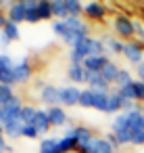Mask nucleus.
Listing matches in <instances>:
<instances>
[{"label": "nucleus", "mask_w": 144, "mask_h": 153, "mask_svg": "<svg viewBox=\"0 0 144 153\" xmlns=\"http://www.w3.org/2000/svg\"><path fill=\"white\" fill-rule=\"evenodd\" d=\"M113 134L117 136L119 145L132 143V130H129V117H127V111L119 113V115L113 120Z\"/></svg>", "instance_id": "obj_1"}, {"label": "nucleus", "mask_w": 144, "mask_h": 153, "mask_svg": "<svg viewBox=\"0 0 144 153\" xmlns=\"http://www.w3.org/2000/svg\"><path fill=\"white\" fill-rule=\"evenodd\" d=\"M69 132H71V134L75 136V140H77V151L86 153L88 145H90V143H92V138H94L92 130H90V128H86V126H75V128H69Z\"/></svg>", "instance_id": "obj_2"}, {"label": "nucleus", "mask_w": 144, "mask_h": 153, "mask_svg": "<svg viewBox=\"0 0 144 153\" xmlns=\"http://www.w3.org/2000/svg\"><path fill=\"white\" fill-rule=\"evenodd\" d=\"M113 27H115V34H117L119 38H132V36L136 34V30H134V21L127 19V17H123V15H119V17L115 19Z\"/></svg>", "instance_id": "obj_3"}, {"label": "nucleus", "mask_w": 144, "mask_h": 153, "mask_svg": "<svg viewBox=\"0 0 144 153\" xmlns=\"http://www.w3.org/2000/svg\"><path fill=\"white\" fill-rule=\"evenodd\" d=\"M21 101L17 99V97H13L7 105H2V109H4V115H2V126L4 124H9V122H13V120H19V115H21Z\"/></svg>", "instance_id": "obj_4"}, {"label": "nucleus", "mask_w": 144, "mask_h": 153, "mask_svg": "<svg viewBox=\"0 0 144 153\" xmlns=\"http://www.w3.org/2000/svg\"><path fill=\"white\" fill-rule=\"evenodd\" d=\"M123 55L127 57V61L140 65V63L144 61V46L138 44V42H127V44L123 46Z\"/></svg>", "instance_id": "obj_5"}, {"label": "nucleus", "mask_w": 144, "mask_h": 153, "mask_svg": "<svg viewBox=\"0 0 144 153\" xmlns=\"http://www.w3.org/2000/svg\"><path fill=\"white\" fill-rule=\"evenodd\" d=\"M79 94H82V90L77 86H65V88H61V105H67V107L79 105Z\"/></svg>", "instance_id": "obj_6"}, {"label": "nucleus", "mask_w": 144, "mask_h": 153, "mask_svg": "<svg viewBox=\"0 0 144 153\" xmlns=\"http://www.w3.org/2000/svg\"><path fill=\"white\" fill-rule=\"evenodd\" d=\"M40 99H42L46 105L57 107V105L61 103V88H57V86H44L42 92H40Z\"/></svg>", "instance_id": "obj_7"}, {"label": "nucleus", "mask_w": 144, "mask_h": 153, "mask_svg": "<svg viewBox=\"0 0 144 153\" xmlns=\"http://www.w3.org/2000/svg\"><path fill=\"white\" fill-rule=\"evenodd\" d=\"M25 17H27V9L23 4V0H17V2H13L9 7V21L21 23V21H25Z\"/></svg>", "instance_id": "obj_8"}, {"label": "nucleus", "mask_w": 144, "mask_h": 153, "mask_svg": "<svg viewBox=\"0 0 144 153\" xmlns=\"http://www.w3.org/2000/svg\"><path fill=\"white\" fill-rule=\"evenodd\" d=\"M107 63H109V57L102 55V57H86L82 65H84L86 71H98V74H100V69H102Z\"/></svg>", "instance_id": "obj_9"}, {"label": "nucleus", "mask_w": 144, "mask_h": 153, "mask_svg": "<svg viewBox=\"0 0 144 153\" xmlns=\"http://www.w3.org/2000/svg\"><path fill=\"white\" fill-rule=\"evenodd\" d=\"M86 153H113V147H111V143H109L107 138H98V136H94L92 143L88 145Z\"/></svg>", "instance_id": "obj_10"}, {"label": "nucleus", "mask_w": 144, "mask_h": 153, "mask_svg": "<svg viewBox=\"0 0 144 153\" xmlns=\"http://www.w3.org/2000/svg\"><path fill=\"white\" fill-rule=\"evenodd\" d=\"M104 7L98 2V0H90V2L84 4V15H88L90 19H102L104 17Z\"/></svg>", "instance_id": "obj_11"}, {"label": "nucleus", "mask_w": 144, "mask_h": 153, "mask_svg": "<svg viewBox=\"0 0 144 153\" xmlns=\"http://www.w3.org/2000/svg\"><path fill=\"white\" fill-rule=\"evenodd\" d=\"M34 126H36V130L42 134V132H48L50 130V120H48V111H44V109H38L36 111V117H34V122H32Z\"/></svg>", "instance_id": "obj_12"}, {"label": "nucleus", "mask_w": 144, "mask_h": 153, "mask_svg": "<svg viewBox=\"0 0 144 153\" xmlns=\"http://www.w3.org/2000/svg\"><path fill=\"white\" fill-rule=\"evenodd\" d=\"M15 80L17 82H27L29 80V76H32V67H29V63H27V59H21L19 63H15Z\"/></svg>", "instance_id": "obj_13"}, {"label": "nucleus", "mask_w": 144, "mask_h": 153, "mask_svg": "<svg viewBox=\"0 0 144 153\" xmlns=\"http://www.w3.org/2000/svg\"><path fill=\"white\" fill-rule=\"evenodd\" d=\"M100 42L104 44V51H107V53L123 55V46H125V44H121L119 40H115V38H111V36H102V38H100Z\"/></svg>", "instance_id": "obj_14"}, {"label": "nucleus", "mask_w": 144, "mask_h": 153, "mask_svg": "<svg viewBox=\"0 0 144 153\" xmlns=\"http://www.w3.org/2000/svg\"><path fill=\"white\" fill-rule=\"evenodd\" d=\"M48 120L52 126H65L67 124V113L57 105V107H50L48 109Z\"/></svg>", "instance_id": "obj_15"}, {"label": "nucleus", "mask_w": 144, "mask_h": 153, "mask_svg": "<svg viewBox=\"0 0 144 153\" xmlns=\"http://www.w3.org/2000/svg\"><path fill=\"white\" fill-rule=\"evenodd\" d=\"M67 76H69V80H71V82H75V84L86 82V69H84V65L71 63V65H69V69H67Z\"/></svg>", "instance_id": "obj_16"}, {"label": "nucleus", "mask_w": 144, "mask_h": 153, "mask_svg": "<svg viewBox=\"0 0 144 153\" xmlns=\"http://www.w3.org/2000/svg\"><path fill=\"white\" fill-rule=\"evenodd\" d=\"M77 149V140L71 132H67L63 138H59V153H69V151H75Z\"/></svg>", "instance_id": "obj_17"}, {"label": "nucleus", "mask_w": 144, "mask_h": 153, "mask_svg": "<svg viewBox=\"0 0 144 153\" xmlns=\"http://www.w3.org/2000/svg\"><path fill=\"white\" fill-rule=\"evenodd\" d=\"M23 122H21V117L19 120H13V122H9V124H4V132L11 136V138H17V136H23Z\"/></svg>", "instance_id": "obj_18"}, {"label": "nucleus", "mask_w": 144, "mask_h": 153, "mask_svg": "<svg viewBox=\"0 0 144 153\" xmlns=\"http://www.w3.org/2000/svg\"><path fill=\"white\" fill-rule=\"evenodd\" d=\"M117 74H119V67H117V65H115L113 61H109V63H107V65H104V67L100 69V76H102V78H104V80H107L109 84L117 80Z\"/></svg>", "instance_id": "obj_19"}, {"label": "nucleus", "mask_w": 144, "mask_h": 153, "mask_svg": "<svg viewBox=\"0 0 144 153\" xmlns=\"http://www.w3.org/2000/svg\"><path fill=\"white\" fill-rule=\"evenodd\" d=\"M121 111V94L119 92H109V101H107V111L104 113H117Z\"/></svg>", "instance_id": "obj_20"}, {"label": "nucleus", "mask_w": 144, "mask_h": 153, "mask_svg": "<svg viewBox=\"0 0 144 153\" xmlns=\"http://www.w3.org/2000/svg\"><path fill=\"white\" fill-rule=\"evenodd\" d=\"M50 7H52V15L54 17H59V19H67L69 17L65 0H50Z\"/></svg>", "instance_id": "obj_21"}, {"label": "nucleus", "mask_w": 144, "mask_h": 153, "mask_svg": "<svg viewBox=\"0 0 144 153\" xmlns=\"http://www.w3.org/2000/svg\"><path fill=\"white\" fill-rule=\"evenodd\" d=\"M71 51H75V53H77L79 57H84V59H86V57H90V55H92V38L82 40V42H79V44H75Z\"/></svg>", "instance_id": "obj_22"}, {"label": "nucleus", "mask_w": 144, "mask_h": 153, "mask_svg": "<svg viewBox=\"0 0 144 153\" xmlns=\"http://www.w3.org/2000/svg\"><path fill=\"white\" fill-rule=\"evenodd\" d=\"M40 153H59V138H44L40 143Z\"/></svg>", "instance_id": "obj_23"}, {"label": "nucleus", "mask_w": 144, "mask_h": 153, "mask_svg": "<svg viewBox=\"0 0 144 153\" xmlns=\"http://www.w3.org/2000/svg\"><path fill=\"white\" fill-rule=\"evenodd\" d=\"M38 17H40V21H46V19L52 17L50 0H40V4H38Z\"/></svg>", "instance_id": "obj_24"}, {"label": "nucleus", "mask_w": 144, "mask_h": 153, "mask_svg": "<svg viewBox=\"0 0 144 153\" xmlns=\"http://www.w3.org/2000/svg\"><path fill=\"white\" fill-rule=\"evenodd\" d=\"M2 34H4L9 40H19V27H17V23H13V21L7 19V23H4V27H2Z\"/></svg>", "instance_id": "obj_25"}, {"label": "nucleus", "mask_w": 144, "mask_h": 153, "mask_svg": "<svg viewBox=\"0 0 144 153\" xmlns=\"http://www.w3.org/2000/svg\"><path fill=\"white\" fill-rule=\"evenodd\" d=\"M107 101H109V92H96L94 90V109L107 111Z\"/></svg>", "instance_id": "obj_26"}, {"label": "nucleus", "mask_w": 144, "mask_h": 153, "mask_svg": "<svg viewBox=\"0 0 144 153\" xmlns=\"http://www.w3.org/2000/svg\"><path fill=\"white\" fill-rule=\"evenodd\" d=\"M36 111H38L36 107H32V105H23V107H21V115H19L21 122H23V124H32L34 117H36Z\"/></svg>", "instance_id": "obj_27"}, {"label": "nucleus", "mask_w": 144, "mask_h": 153, "mask_svg": "<svg viewBox=\"0 0 144 153\" xmlns=\"http://www.w3.org/2000/svg\"><path fill=\"white\" fill-rule=\"evenodd\" d=\"M65 4H67V11H69L71 17H79L84 13V4L79 0H65Z\"/></svg>", "instance_id": "obj_28"}, {"label": "nucleus", "mask_w": 144, "mask_h": 153, "mask_svg": "<svg viewBox=\"0 0 144 153\" xmlns=\"http://www.w3.org/2000/svg\"><path fill=\"white\" fill-rule=\"evenodd\" d=\"M79 105H82V107H94V90H92V88L82 90V94H79Z\"/></svg>", "instance_id": "obj_29"}, {"label": "nucleus", "mask_w": 144, "mask_h": 153, "mask_svg": "<svg viewBox=\"0 0 144 153\" xmlns=\"http://www.w3.org/2000/svg\"><path fill=\"white\" fill-rule=\"evenodd\" d=\"M13 97H15V94H13V86L0 84V105H7Z\"/></svg>", "instance_id": "obj_30"}, {"label": "nucleus", "mask_w": 144, "mask_h": 153, "mask_svg": "<svg viewBox=\"0 0 144 153\" xmlns=\"http://www.w3.org/2000/svg\"><path fill=\"white\" fill-rule=\"evenodd\" d=\"M52 32H54L57 36H61V38H65V36H67V32H69V27H67V23H65V19H57V21L52 23Z\"/></svg>", "instance_id": "obj_31"}, {"label": "nucleus", "mask_w": 144, "mask_h": 153, "mask_svg": "<svg viewBox=\"0 0 144 153\" xmlns=\"http://www.w3.org/2000/svg\"><path fill=\"white\" fill-rule=\"evenodd\" d=\"M134 80H132V76H129V71H125V69H119V74H117V80H115V84L119 86V88H123V86H127V84H132Z\"/></svg>", "instance_id": "obj_32"}, {"label": "nucleus", "mask_w": 144, "mask_h": 153, "mask_svg": "<svg viewBox=\"0 0 144 153\" xmlns=\"http://www.w3.org/2000/svg\"><path fill=\"white\" fill-rule=\"evenodd\" d=\"M117 92H119V94H121V99H125V101H136V90H134V82H132V84H127V86H123V88H119Z\"/></svg>", "instance_id": "obj_33"}, {"label": "nucleus", "mask_w": 144, "mask_h": 153, "mask_svg": "<svg viewBox=\"0 0 144 153\" xmlns=\"http://www.w3.org/2000/svg\"><path fill=\"white\" fill-rule=\"evenodd\" d=\"M134 90H136V101H144V82L134 80Z\"/></svg>", "instance_id": "obj_34"}, {"label": "nucleus", "mask_w": 144, "mask_h": 153, "mask_svg": "<svg viewBox=\"0 0 144 153\" xmlns=\"http://www.w3.org/2000/svg\"><path fill=\"white\" fill-rule=\"evenodd\" d=\"M65 23H67V27H69V30H79V27L84 25L79 17H71V15H69V17L65 19Z\"/></svg>", "instance_id": "obj_35"}, {"label": "nucleus", "mask_w": 144, "mask_h": 153, "mask_svg": "<svg viewBox=\"0 0 144 153\" xmlns=\"http://www.w3.org/2000/svg\"><path fill=\"white\" fill-rule=\"evenodd\" d=\"M38 134H40V132L36 130L34 124H25V126H23V136H27V138H36Z\"/></svg>", "instance_id": "obj_36"}, {"label": "nucleus", "mask_w": 144, "mask_h": 153, "mask_svg": "<svg viewBox=\"0 0 144 153\" xmlns=\"http://www.w3.org/2000/svg\"><path fill=\"white\" fill-rule=\"evenodd\" d=\"M107 140L111 143V147H113V149H117V147H119V140H117V136H115L113 132H111V134L107 136Z\"/></svg>", "instance_id": "obj_37"}, {"label": "nucleus", "mask_w": 144, "mask_h": 153, "mask_svg": "<svg viewBox=\"0 0 144 153\" xmlns=\"http://www.w3.org/2000/svg\"><path fill=\"white\" fill-rule=\"evenodd\" d=\"M138 67V76H140V80H144V61L140 63V65H136Z\"/></svg>", "instance_id": "obj_38"}, {"label": "nucleus", "mask_w": 144, "mask_h": 153, "mask_svg": "<svg viewBox=\"0 0 144 153\" xmlns=\"http://www.w3.org/2000/svg\"><path fill=\"white\" fill-rule=\"evenodd\" d=\"M9 147L4 145V138H2V134H0V153H2V151H7Z\"/></svg>", "instance_id": "obj_39"}, {"label": "nucleus", "mask_w": 144, "mask_h": 153, "mask_svg": "<svg viewBox=\"0 0 144 153\" xmlns=\"http://www.w3.org/2000/svg\"><path fill=\"white\" fill-rule=\"evenodd\" d=\"M4 23H7V19H4V15H2V13H0V30L4 27Z\"/></svg>", "instance_id": "obj_40"}, {"label": "nucleus", "mask_w": 144, "mask_h": 153, "mask_svg": "<svg viewBox=\"0 0 144 153\" xmlns=\"http://www.w3.org/2000/svg\"><path fill=\"white\" fill-rule=\"evenodd\" d=\"M2 130H4V126H2V124H0V134H2Z\"/></svg>", "instance_id": "obj_41"}, {"label": "nucleus", "mask_w": 144, "mask_h": 153, "mask_svg": "<svg viewBox=\"0 0 144 153\" xmlns=\"http://www.w3.org/2000/svg\"><path fill=\"white\" fill-rule=\"evenodd\" d=\"M69 153H82V151H77V149H75V151H69Z\"/></svg>", "instance_id": "obj_42"}, {"label": "nucleus", "mask_w": 144, "mask_h": 153, "mask_svg": "<svg viewBox=\"0 0 144 153\" xmlns=\"http://www.w3.org/2000/svg\"><path fill=\"white\" fill-rule=\"evenodd\" d=\"M0 2H4V4H9V0H0Z\"/></svg>", "instance_id": "obj_43"}, {"label": "nucleus", "mask_w": 144, "mask_h": 153, "mask_svg": "<svg viewBox=\"0 0 144 153\" xmlns=\"http://www.w3.org/2000/svg\"><path fill=\"white\" fill-rule=\"evenodd\" d=\"M142 124H144V111H142Z\"/></svg>", "instance_id": "obj_44"}, {"label": "nucleus", "mask_w": 144, "mask_h": 153, "mask_svg": "<svg viewBox=\"0 0 144 153\" xmlns=\"http://www.w3.org/2000/svg\"><path fill=\"white\" fill-rule=\"evenodd\" d=\"M15 2H17V0H15Z\"/></svg>", "instance_id": "obj_45"}, {"label": "nucleus", "mask_w": 144, "mask_h": 153, "mask_svg": "<svg viewBox=\"0 0 144 153\" xmlns=\"http://www.w3.org/2000/svg\"><path fill=\"white\" fill-rule=\"evenodd\" d=\"M142 82H144V80H142Z\"/></svg>", "instance_id": "obj_46"}]
</instances>
